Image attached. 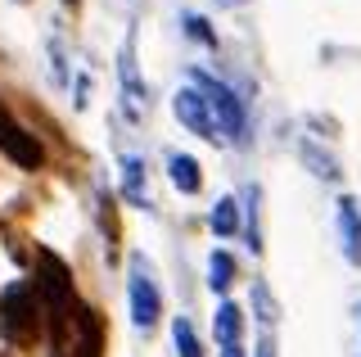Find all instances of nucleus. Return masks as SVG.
Wrapping results in <instances>:
<instances>
[{
	"label": "nucleus",
	"instance_id": "nucleus-19",
	"mask_svg": "<svg viewBox=\"0 0 361 357\" xmlns=\"http://www.w3.org/2000/svg\"><path fill=\"white\" fill-rule=\"evenodd\" d=\"M221 5H240V0H221Z\"/></svg>",
	"mask_w": 361,
	"mask_h": 357
},
{
	"label": "nucleus",
	"instance_id": "nucleus-3",
	"mask_svg": "<svg viewBox=\"0 0 361 357\" xmlns=\"http://www.w3.org/2000/svg\"><path fill=\"white\" fill-rule=\"evenodd\" d=\"M32 326H37V312H32V289L27 285H9L0 294V330L9 339H27Z\"/></svg>",
	"mask_w": 361,
	"mask_h": 357
},
{
	"label": "nucleus",
	"instance_id": "nucleus-12",
	"mask_svg": "<svg viewBox=\"0 0 361 357\" xmlns=\"http://www.w3.org/2000/svg\"><path fill=\"white\" fill-rule=\"evenodd\" d=\"M172 344H176V353H180V357H203L199 334H195V326H190L185 317H176V321H172Z\"/></svg>",
	"mask_w": 361,
	"mask_h": 357
},
{
	"label": "nucleus",
	"instance_id": "nucleus-4",
	"mask_svg": "<svg viewBox=\"0 0 361 357\" xmlns=\"http://www.w3.org/2000/svg\"><path fill=\"white\" fill-rule=\"evenodd\" d=\"M37 285H41L45 303H50L54 312L68 308V298H73V276H68V267H63L59 253H50V249L37 253Z\"/></svg>",
	"mask_w": 361,
	"mask_h": 357
},
{
	"label": "nucleus",
	"instance_id": "nucleus-17",
	"mask_svg": "<svg viewBox=\"0 0 361 357\" xmlns=\"http://www.w3.org/2000/svg\"><path fill=\"white\" fill-rule=\"evenodd\" d=\"M257 357H276V344H271V334H267L262 344H257Z\"/></svg>",
	"mask_w": 361,
	"mask_h": 357
},
{
	"label": "nucleus",
	"instance_id": "nucleus-6",
	"mask_svg": "<svg viewBox=\"0 0 361 357\" xmlns=\"http://www.w3.org/2000/svg\"><path fill=\"white\" fill-rule=\"evenodd\" d=\"M172 114L185 122L195 136H203V140H217L221 131H217V122H212V114H208V99H203L199 91H176V99H172Z\"/></svg>",
	"mask_w": 361,
	"mask_h": 357
},
{
	"label": "nucleus",
	"instance_id": "nucleus-16",
	"mask_svg": "<svg viewBox=\"0 0 361 357\" xmlns=\"http://www.w3.org/2000/svg\"><path fill=\"white\" fill-rule=\"evenodd\" d=\"M185 28H190V37H199V41H208V46H217V37L203 28V18H199V14H190V18H185Z\"/></svg>",
	"mask_w": 361,
	"mask_h": 357
},
{
	"label": "nucleus",
	"instance_id": "nucleus-18",
	"mask_svg": "<svg viewBox=\"0 0 361 357\" xmlns=\"http://www.w3.org/2000/svg\"><path fill=\"white\" fill-rule=\"evenodd\" d=\"M221 357H244V349H240V344H226V349H221Z\"/></svg>",
	"mask_w": 361,
	"mask_h": 357
},
{
	"label": "nucleus",
	"instance_id": "nucleus-1",
	"mask_svg": "<svg viewBox=\"0 0 361 357\" xmlns=\"http://www.w3.org/2000/svg\"><path fill=\"white\" fill-rule=\"evenodd\" d=\"M195 82L203 86V99H208V114L217 122V131L226 140H244V104H240V95H235L231 86L212 82L208 73H195Z\"/></svg>",
	"mask_w": 361,
	"mask_h": 357
},
{
	"label": "nucleus",
	"instance_id": "nucleus-9",
	"mask_svg": "<svg viewBox=\"0 0 361 357\" xmlns=\"http://www.w3.org/2000/svg\"><path fill=\"white\" fill-rule=\"evenodd\" d=\"M122 195L131 204H149V190H145V163L140 159H122Z\"/></svg>",
	"mask_w": 361,
	"mask_h": 357
},
{
	"label": "nucleus",
	"instance_id": "nucleus-2",
	"mask_svg": "<svg viewBox=\"0 0 361 357\" xmlns=\"http://www.w3.org/2000/svg\"><path fill=\"white\" fill-rule=\"evenodd\" d=\"M127 289H131V321L140 330H149L154 321H158V312H163V298H158V285L149 281V267H145L140 253L131 258V281H127Z\"/></svg>",
	"mask_w": 361,
	"mask_h": 357
},
{
	"label": "nucleus",
	"instance_id": "nucleus-10",
	"mask_svg": "<svg viewBox=\"0 0 361 357\" xmlns=\"http://www.w3.org/2000/svg\"><path fill=\"white\" fill-rule=\"evenodd\" d=\"M122 86H127V109L131 114H140V99H145V91H140V77H135V59H131V46L122 50Z\"/></svg>",
	"mask_w": 361,
	"mask_h": 357
},
{
	"label": "nucleus",
	"instance_id": "nucleus-15",
	"mask_svg": "<svg viewBox=\"0 0 361 357\" xmlns=\"http://www.w3.org/2000/svg\"><path fill=\"white\" fill-rule=\"evenodd\" d=\"M253 298H257V317H262V326H271V321H276V303H271V294H267L262 281L253 285Z\"/></svg>",
	"mask_w": 361,
	"mask_h": 357
},
{
	"label": "nucleus",
	"instance_id": "nucleus-5",
	"mask_svg": "<svg viewBox=\"0 0 361 357\" xmlns=\"http://www.w3.org/2000/svg\"><path fill=\"white\" fill-rule=\"evenodd\" d=\"M0 150H5L18 167H27V172H37V167H41V145H37V136H32V131H23L18 122L9 118L5 104H0Z\"/></svg>",
	"mask_w": 361,
	"mask_h": 357
},
{
	"label": "nucleus",
	"instance_id": "nucleus-7",
	"mask_svg": "<svg viewBox=\"0 0 361 357\" xmlns=\"http://www.w3.org/2000/svg\"><path fill=\"white\" fill-rule=\"evenodd\" d=\"M338 226H343V258L361 267V208H357V199H338Z\"/></svg>",
	"mask_w": 361,
	"mask_h": 357
},
{
	"label": "nucleus",
	"instance_id": "nucleus-11",
	"mask_svg": "<svg viewBox=\"0 0 361 357\" xmlns=\"http://www.w3.org/2000/svg\"><path fill=\"white\" fill-rule=\"evenodd\" d=\"M240 326H244L240 308H235V303H221L217 308V339H221V349H226V344H240Z\"/></svg>",
	"mask_w": 361,
	"mask_h": 357
},
{
	"label": "nucleus",
	"instance_id": "nucleus-13",
	"mask_svg": "<svg viewBox=\"0 0 361 357\" xmlns=\"http://www.w3.org/2000/svg\"><path fill=\"white\" fill-rule=\"evenodd\" d=\"M231 281H235V258H231V253H212V258H208V285L226 289Z\"/></svg>",
	"mask_w": 361,
	"mask_h": 357
},
{
	"label": "nucleus",
	"instance_id": "nucleus-14",
	"mask_svg": "<svg viewBox=\"0 0 361 357\" xmlns=\"http://www.w3.org/2000/svg\"><path fill=\"white\" fill-rule=\"evenodd\" d=\"M235 226H240V213H235V199H217V208H212V231H217V236H231Z\"/></svg>",
	"mask_w": 361,
	"mask_h": 357
},
{
	"label": "nucleus",
	"instance_id": "nucleus-8",
	"mask_svg": "<svg viewBox=\"0 0 361 357\" xmlns=\"http://www.w3.org/2000/svg\"><path fill=\"white\" fill-rule=\"evenodd\" d=\"M167 176H172V186H176V190H185V195H195L199 186H203L199 163L190 159V154H172V159H167Z\"/></svg>",
	"mask_w": 361,
	"mask_h": 357
}]
</instances>
